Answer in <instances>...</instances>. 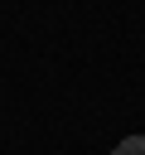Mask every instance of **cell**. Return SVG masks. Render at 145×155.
I'll use <instances>...</instances> for the list:
<instances>
[{
  "instance_id": "6da1fadb",
  "label": "cell",
  "mask_w": 145,
  "mask_h": 155,
  "mask_svg": "<svg viewBox=\"0 0 145 155\" xmlns=\"http://www.w3.org/2000/svg\"><path fill=\"white\" fill-rule=\"evenodd\" d=\"M111 155H145V136H126V140H116Z\"/></svg>"
}]
</instances>
